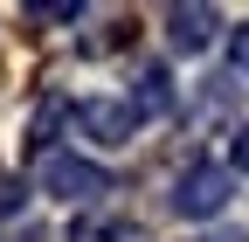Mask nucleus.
Listing matches in <instances>:
<instances>
[{
  "label": "nucleus",
  "instance_id": "nucleus-1",
  "mask_svg": "<svg viewBox=\"0 0 249 242\" xmlns=\"http://www.w3.org/2000/svg\"><path fill=\"white\" fill-rule=\"evenodd\" d=\"M42 194H55V201H70V207H90V201H104L111 194V173L104 166H90V159H76V153H42Z\"/></svg>",
  "mask_w": 249,
  "mask_h": 242
},
{
  "label": "nucleus",
  "instance_id": "nucleus-2",
  "mask_svg": "<svg viewBox=\"0 0 249 242\" xmlns=\"http://www.w3.org/2000/svg\"><path fill=\"white\" fill-rule=\"evenodd\" d=\"M229 194H235V173L214 166V159H194V166L180 173V187H173V207H180L187 222H214L229 207Z\"/></svg>",
  "mask_w": 249,
  "mask_h": 242
},
{
  "label": "nucleus",
  "instance_id": "nucleus-3",
  "mask_svg": "<svg viewBox=\"0 0 249 242\" xmlns=\"http://www.w3.org/2000/svg\"><path fill=\"white\" fill-rule=\"evenodd\" d=\"M70 125H76V132H90L97 145H132V132H139V118L124 111L118 97H83V104L70 111Z\"/></svg>",
  "mask_w": 249,
  "mask_h": 242
},
{
  "label": "nucleus",
  "instance_id": "nucleus-4",
  "mask_svg": "<svg viewBox=\"0 0 249 242\" xmlns=\"http://www.w3.org/2000/svg\"><path fill=\"white\" fill-rule=\"evenodd\" d=\"M214 35H222V14H214V7H173V14H166V42H173L180 55H201Z\"/></svg>",
  "mask_w": 249,
  "mask_h": 242
},
{
  "label": "nucleus",
  "instance_id": "nucleus-5",
  "mask_svg": "<svg viewBox=\"0 0 249 242\" xmlns=\"http://www.w3.org/2000/svg\"><path fill=\"white\" fill-rule=\"evenodd\" d=\"M124 111L139 118H160V111H173V83H166V69H139V97H124Z\"/></svg>",
  "mask_w": 249,
  "mask_h": 242
},
{
  "label": "nucleus",
  "instance_id": "nucleus-6",
  "mask_svg": "<svg viewBox=\"0 0 249 242\" xmlns=\"http://www.w3.org/2000/svg\"><path fill=\"white\" fill-rule=\"evenodd\" d=\"M70 242H124V228H118V222H76Z\"/></svg>",
  "mask_w": 249,
  "mask_h": 242
},
{
  "label": "nucleus",
  "instance_id": "nucleus-7",
  "mask_svg": "<svg viewBox=\"0 0 249 242\" xmlns=\"http://www.w3.org/2000/svg\"><path fill=\"white\" fill-rule=\"evenodd\" d=\"M229 63H235V76H249V28L229 35Z\"/></svg>",
  "mask_w": 249,
  "mask_h": 242
},
{
  "label": "nucleus",
  "instance_id": "nucleus-8",
  "mask_svg": "<svg viewBox=\"0 0 249 242\" xmlns=\"http://www.w3.org/2000/svg\"><path fill=\"white\" fill-rule=\"evenodd\" d=\"M229 166H242V173H249V125L229 138Z\"/></svg>",
  "mask_w": 249,
  "mask_h": 242
},
{
  "label": "nucleus",
  "instance_id": "nucleus-9",
  "mask_svg": "<svg viewBox=\"0 0 249 242\" xmlns=\"http://www.w3.org/2000/svg\"><path fill=\"white\" fill-rule=\"evenodd\" d=\"M7 242H49V235H42V222H14V235H7Z\"/></svg>",
  "mask_w": 249,
  "mask_h": 242
}]
</instances>
